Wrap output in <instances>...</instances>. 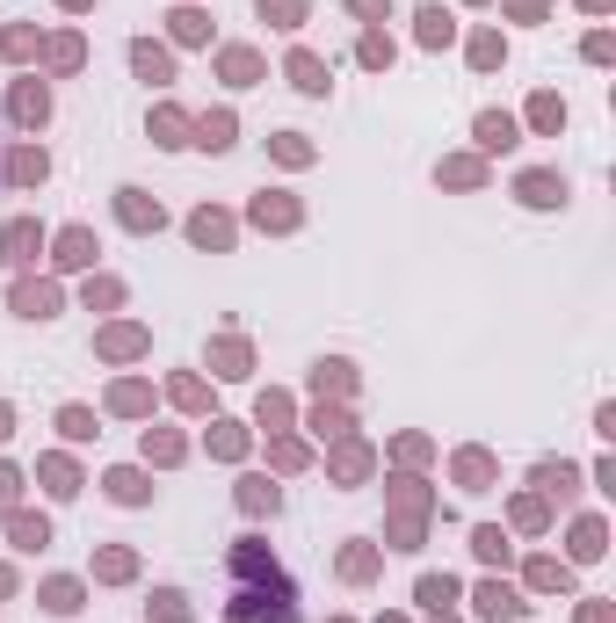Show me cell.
<instances>
[{"mask_svg": "<svg viewBox=\"0 0 616 623\" xmlns=\"http://www.w3.org/2000/svg\"><path fill=\"white\" fill-rule=\"evenodd\" d=\"M239 370H247V348L225 341V348H218V377H239Z\"/></svg>", "mask_w": 616, "mask_h": 623, "instance_id": "20", "label": "cell"}, {"mask_svg": "<svg viewBox=\"0 0 616 623\" xmlns=\"http://www.w3.org/2000/svg\"><path fill=\"white\" fill-rule=\"evenodd\" d=\"M196 145H210V153L232 145V116H204V138H196Z\"/></svg>", "mask_w": 616, "mask_h": 623, "instance_id": "19", "label": "cell"}, {"mask_svg": "<svg viewBox=\"0 0 616 623\" xmlns=\"http://www.w3.org/2000/svg\"><path fill=\"white\" fill-rule=\"evenodd\" d=\"M189 232H196V247H225V239H232V225H225L218 210H204V217H189Z\"/></svg>", "mask_w": 616, "mask_h": 623, "instance_id": "8", "label": "cell"}, {"mask_svg": "<svg viewBox=\"0 0 616 623\" xmlns=\"http://www.w3.org/2000/svg\"><path fill=\"white\" fill-rule=\"evenodd\" d=\"M479 609H486V617H522V602H515L508 587H486V595H479Z\"/></svg>", "mask_w": 616, "mask_h": 623, "instance_id": "16", "label": "cell"}, {"mask_svg": "<svg viewBox=\"0 0 616 623\" xmlns=\"http://www.w3.org/2000/svg\"><path fill=\"white\" fill-rule=\"evenodd\" d=\"M479 145H494V153H501V145H515V123L486 109V116H479Z\"/></svg>", "mask_w": 616, "mask_h": 623, "instance_id": "13", "label": "cell"}, {"mask_svg": "<svg viewBox=\"0 0 616 623\" xmlns=\"http://www.w3.org/2000/svg\"><path fill=\"white\" fill-rule=\"evenodd\" d=\"M420 37H428V44H450V22H442V7H428V15H420Z\"/></svg>", "mask_w": 616, "mask_h": 623, "instance_id": "22", "label": "cell"}, {"mask_svg": "<svg viewBox=\"0 0 616 623\" xmlns=\"http://www.w3.org/2000/svg\"><path fill=\"white\" fill-rule=\"evenodd\" d=\"M153 131H160V145H189V138H182V116H175V109H167V116H160Z\"/></svg>", "mask_w": 616, "mask_h": 623, "instance_id": "24", "label": "cell"}, {"mask_svg": "<svg viewBox=\"0 0 616 623\" xmlns=\"http://www.w3.org/2000/svg\"><path fill=\"white\" fill-rule=\"evenodd\" d=\"M58 261H66V269L95 261V239H88V232H66V239H58Z\"/></svg>", "mask_w": 616, "mask_h": 623, "instance_id": "14", "label": "cell"}, {"mask_svg": "<svg viewBox=\"0 0 616 623\" xmlns=\"http://www.w3.org/2000/svg\"><path fill=\"white\" fill-rule=\"evenodd\" d=\"M269 15H276V29H298L305 7H298V0H261V22H269Z\"/></svg>", "mask_w": 616, "mask_h": 623, "instance_id": "18", "label": "cell"}, {"mask_svg": "<svg viewBox=\"0 0 616 623\" xmlns=\"http://www.w3.org/2000/svg\"><path fill=\"white\" fill-rule=\"evenodd\" d=\"M0 174H7V182H44V153H7Z\"/></svg>", "mask_w": 616, "mask_h": 623, "instance_id": "7", "label": "cell"}, {"mask_svg": "<svg viewBox=\"0 0 616 623\" xmlns=\"http://www.w3.org/2000/svg\"><path fill=\"white\" fill-rule=\"evenodd\" d=\"M254 217H261V225H291L298 210H291V204H269V196H261V204H254Z\"/></svg>", "mask_w": 616, "mask_h": 623, "instance_id": "23", "label": "cell"}, {"mask_svg": "<svg viewBox=\"0 0 616 623\" xmlns=\"http://www.w3.org/2000/svg\"><path fill=\"white\" fill-rule=\"evenodd\" d=\"M44 536H51V529H44V515H15V544H22V551H37Z\"/></svg>", "mask_w": 616, "mask_h": 623, "instance_id": "17", "label": "cell"}, {"mask_svg": "<svg viewBox=\"0 0 616 623\" xmlns=\"http://www.w3.org/2000/svg\"><path fill=\"white\" fill-rule=\"evenodd\" d=\"M116 210H123L131 232H160V217H167L160 204H145V189H116Z\"/></svg>", "mask_w": 616, "mask_h": 623, "instance_id": "2", "label": "cell"}, {"mask_svg": "<svg viewBox=\"0 0 616 623\" xmlns=\"http://www.w3.org/2000/svg\"><path fill=\"white\" fill-rule=\"evenodd\" d=\"M58 428H66V435H73V442H88V435H95V420L80 414V407H66V414H58Z\"/></svg>", "mask_w": 616, "mask_h": 623, "instance_id": "21", "label": "cell"}, {"mask_svg": "<svg viewBox=\"0 0 616 623\" xmlns=\"http://www.w3.org/2000/svg\"><path fill=\"white\" fill-rule=\"evenodd\" d=\"M7 116H15V123H44V116H51V95H44L37 80H22V88L7 95Z\"/></svg>", "mask_w": 616, "mask_h": 623, "instance_id": "3", "label": "cell"}, {"mask_svg": "<svg viewBox=\"0 0 616 623\" xmlns=\"http://www.w3.org/2000/svg\"><path fill=\"white\" fill-rule=\"evenodd\" d=\"M131 58H138V73H145V80H167V73H175V66H167V51H153V44H138Z\"/></svg>", "mask_w": 616, "mask_h": 623, "instance_id": "15", "label": "cell"}, {"mask_svg": "<svg viewBox=\"0 0 616 623\" xmlns=\"http://www.w3.org/2000/svg\"><path fill=\"white\" fill-rule=\"evenodd\" d=\"M291 80H298L305 95H319V88H326V66H319L312 51H291Z\"/></svg>", "mask_w": 616, "mask_h": 623, "instance_id": "6", "label": "cell"}, {"mask_svg": "<svg viewBox=\"0 0 616 623\" xmlns=\"http://www.w3.org/2000/svg\"><path fill=\"white\" fill-rule=\"evenodd\" d=\"M44 486H51L58 501H73V493H80V479H73V464H66V457H51V464H44Z\"/></svg>", "mask_w": 616, "mask_h": 623, "instance_id": "9", "label": "cell"}, {"mask_svg": "<svg viewBox=\"0 0 616 623\" xmlns=\"http://www.w3.org/2000/svg\"><path fill=\"white\" fill-rule=\"evenodd\" d=\"M109 493H116V501H123V508H138V501H145V493H153V486H145V479H138V471H109Z\"/></svg>", "mask_w": 616, "mask_h": 623, "instance_id": "10", "label": "cell"}, {"mask_svg": "<svg viewBox=\"0 0 616 623\" xmlns=\"http://www.w3.org/2000/svg\"><path fill=\"white\" fill-rule=\"evenodd\" d=\"M0 435H7V407H0Z\"/></svg>", "mask_w": 616, "mask_h": 623, "instance_id": "31", "label": "cell"}, {"mask_svg": "<svg viewBox=\"0 0 616 623\" xmlns=\"http://www.w3.org/2000/svg\"><path fill=\"white\" fill-rule=\"evenodd\" d=\"M420 602H435V609H442V602H457V587H450V580H420Z\"/></svg>", "mask_w": 616, "mask_h": 623, "instance_id": "26", "label": "cell"}, {"mask_svg": "<svg viewBox=\"0 0 616 623\" xmlns=\"http://www.w3.org/2000/svg\"><path fill=\"white\" fill-rule=\"evenodd\" d=\"M232 580L247 587L239 595V623H298V602H291V580L276 573V558L261 544H232Z\"/></svg>", "mask_w": 616, "mask_h": 623, "instance_id": "1", "label": "cell"}, {"mask_svg": "<svg viewBox=\"0 0 616 623\" xmlns=\"http://www.w3.org/2000/svg\"><path fill=\"white\" fill-rule=\"evenodd\" d=\"M210 449H218V457H239V428H225V420H218V435H210Z\"/></svg>", "mask_w": 616, "mask_h": 623, "instance_id": "25", "label": "cell"}, {"mask_svg": "<svg viewBox=\"0 0 616 623\" xmlns=\"http://www.w3.org/2000/svg\"><path fill=\"white\" fill-rule=\"evenodd\" d=\"M37 247H44V239H37V225H29V217H15V225H7V261L22 269V261H37Z\"/></svg>", "mask_w": 616, "mask_h": 623, "instance_id": "5", "label": "cell"}, {"mask_svg": "<svg viewBox=\"0 0 616 623\" xmlns=\"http://www.w3.org/2000/svg\"><path fill=\"white\" fill-rule=\"evenodd\" d=\"M239 501H247V515H276V486H269V479H247Z\"/></svg>", "mask_w": 616, "mask_h": 623, "instance_id": "11", "label": "cell"}, {"mask_svg": "<svg viewBox=\"0 0 616 623\" xmlns=\"http://www.w3.org/2000/svg\"><path fill=\"white\" fill-rule=\"evenodd\" d=\"M44 609H51V617H73V609H80V587H73V580H51V587H44Z\"/></svg>", "mask_w": 616, "mask_h": 623, "instance_id": "12", "label": "cell"}, {"mask_svg": "<svg viewBox=\"0 0 616 623\" xmlns=\"http://www.w3.org/2000/svg\"><path fill=\"white\" fill-rule=\"evenodd\" d=\"M7 501H15V471L0 464V508H7Z\"/></svg>", "mask_w": 616, "mask_h": 623, "instance_id": "29", "label": "cell"}, {"mask_svg": "<svg viewBox=\"0 0 616 623\" xmlns=\"http://www.w3.org/2000/svg\"><path fill=\"white\" fill-rule=\"evenodd\" d=\"M348 7H356V15H385V0H348Z\"/></svg>", "mask_w": 616, "mask_h": 623, "instance_id": "30", "label": "cell"}, {"mask_svg": "<svg viewBox=\"0 0 616 623\" xmlns=\"http://www.w3.org/2000/svg\"><path fill=\"white\" fill-rule=\"evenodd\" d=\"M522 204H536V210L566 204V182H558V174H522Z\"/></svg>", "mask_w": 616, "mask_h": 623, "instance_id": "4", "label": "cell"}, {"mask_svg": "<svg viewBox=\"0 0 616 623\" xmlns=\"http://www.w3.org/2000/svg\"><path fill=\"white\" fill-rule=\"evenodd\" d=\"M102 580H131V551H109V558H102Z\"/></svg>", "mask_w": 616, "mask_h": 623, "instance_id": "28", "label": "cell"}, {"mask_svg": "<svg viewBox=\"0 0 616 623\" xmlns=\"http://www.w3.org/2000/svg\"><path fill=\"white\" fill-rule=\"evenodd\" d=\"M102 348H109V355H138V333H131V326H116V333H109Z\"/></svg>", "mask_w": 616, "mask_h": 623, "instance_id": "27", "label": "cell"}]
</instances>
